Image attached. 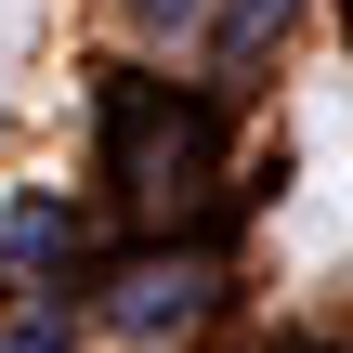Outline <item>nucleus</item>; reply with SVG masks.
I'll return each mask as SVG.
<instances>
[{
    "instance_id": "obj_1",
    "label": "nucleus",
    "mask_w": 353,
    "mask_h": 353,
    "mask_svg": "<svg viewBox=\"0 0 353 353\" xmlns=\"http://www.w3.org/2000/svg\"><path fill=\"white\" fill-rule=\"evenodd\" d=\"M105 183L144 236L196 223L223 196V92H183V79H105Z\"/></svg>"
},
{
    "instance_id": "obj_2",
    "label": "nucleus",
    "mask_w": 353,
    "mask_h": 353,
    "mask_svg": "<svg viewBox=\"0 0 353 353\" xmlns=\"http://www.w3.org/2000/svg\"><path fill=\"white\" fill-rule=\"evenodd\" d=\"M210 288H223V275H210V249H170V262L144 249V262L118 275V301H105V314L157 341V327H196V314H210Z\"/></svg>"
},
{
    "instance_id": "obj_3",
    "label": "nucleus",
    "mask_w": 353,
    "mask_h": 353,
    "mask_svg": "<svg viewBox=\"0 0 353 353\" xmlns=\"http://www.w3.org/2000/svg\"><path fill=\"white\" fill-rule=\"evenodd\" d=\"M65 249V196H13V223H0V262H52Z\"/></svg>"
},
{
    "instance_id": "obj_4",
    "label": "nucleus",
    "mask_w": 353,
    "mask_h": 353,
    "mask_svg": "<svg viewBox=\"0 0 353 353\" xmlns=\"http://www.w3.org/2000/svg\"><path fill=\"white\" fill-rule=\"evenodd\" d=\"M288 13H301V0H236V13H223V65H249V52H262Z\"/></svg>"
},
{
    "instance_id": "obj_5",
    "label": "nucleus",
    "mask_w": 353,
    "mask_h": 353,
    "mask_svg": "<svg viewBox=\"0 0 353 353\" xmlns=\"http://www.w3.org/2000/svg\"><path fill=\"white\" fill-rule=\"evenodd\" d=\"M65 341H79V327H65V301H39L26 327H0V353H65Z\"/></svg>"
},
{
    "instance_id": "obj_6",
    "label": "nucleus",
    "mask_w": 353,
    "mask_h": 353,
    "mask_svg": "<svg viewBox=\"0 0 353 353\" xmlns=\"http://www.w3.org/2000/svg\"><path fill=\"white\" fill-rule=\"evenodd\" d=\"M131 13H157V26H196V13H210V0H131Z\"/></svg>"
}]
</instances>
